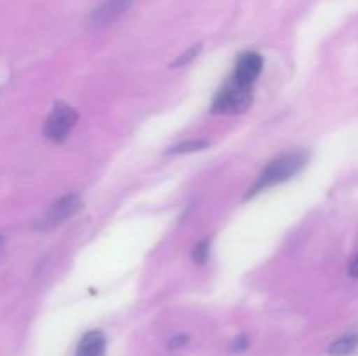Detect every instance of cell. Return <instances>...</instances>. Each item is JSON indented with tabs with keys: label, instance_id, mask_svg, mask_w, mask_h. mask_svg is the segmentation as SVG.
<instances>
[{
	"label": "cell",
	"instance_id": "6da1fadb",
	"mask_svg": "<svg viewBox=\"0 0 358 356\" xmlns=\"http://www.w3.org/2000/svg\"><path fill=\"white\" fill-rule=\"evenodd\" d=\"M308 156L304 150H290V152L282 154V156L275 157L268 166L262 170V173L259 175L255 184L248 188L245 199H250L254 195L261 194L266 188L275 187V185L283 184V181L290 180L296 175H299L304 170V166L308 164Z\"/></svg>",
	"mask_w": 358,
	"mask_h": 356
},
{
	"label": "cell",
	"instance_id": "7a4b0ae2",
	"mask_svg": "<svg viewBox=\"0 0 358 356\" xmlns=\"http://www.w3.org/2000/svg\"><path fill=\"white\" fill-rule=\"evenodd\" d=\"M252 105V87L227 80L212 101V112L219 115L243 114Z\"/></svg>",
	"mask_w": 358,
	"mask_h": 356
},
{
	"label": "cell",
	"instance_id": "3957f363",
	"mask_svg": "<svg viewBox=\"0 0 358 356\" xmlns=\"http://www.w3.org/2000/svg\"><path fill=\"white\" fill-rule=\"evenodd\" d=\"M77 121H79V114L76 108L58 101L49 117L45 119L44 136L55 143H63L76 128Z\"/></svg>",
	"mask_w": 358,
	"mask_h": 356
},
{
	"label": "cell",
	"instance_id": "277c9868",
	"mask_svg": "<svg viewBox=\"0 0 358 356\" xmlns=\"http://www.w3.org/2000/svg\"><path fill=\"white\" fill-rule=\"evenodd\" d=\"M80 208H83V198L79 194L72 192V194L63 195V198H59L58 201H55L45 209L44 215L37 218L34 227L37 230L55 229V227L62 225L63 222L72 218L76 213H79Z\"/></svg>",
	"mask_w": 358,
	"mask_h": 356
},
{
	"label": "cell",
	"instance_id": "5b68a950",
	"mask_svg": "<svg viewBox=\"0 0 358 356\" xmlns=\"http://www.w3.org/2000/svg\"><path fill=\"white\" fill-rule=\"evenodd\" d=\"M262 66H264V59L259 52L247 51L238 58L236 65H234L233 75H231V80L241 84V86H254L255 80L259 79L262 72Z\"/></svg>",
	"mask_w": 358,
	"mask_h": 356
},
{
	"label": "cell",
	"instance_id": "8992f818",
	"mask_svg": "<svg viewBox=\"0 0 358 356\" xmlns=\"http://www.w3.org/2000/svg\"><path fill=\"white\" fill-rule=\"evenodd\" d=\"M131 3L133 0H107V2L98 6L96 9L91 13L87 24H90V28H93V30H100V28L108 27V24L115 23V21L131 7Z\"/></svg>",
	"mask_w": 358,
	"mask_h": 356
},
{
	"label": "cell",
	"instance_id": "52a82bcc",
	"mask_svg": "<svg viewBox=\"0 0 358 356\" xmlns=\"http://www.w3.org/2000/svg\"><path fill=\"white\" fill-rule=\"evenodd\" d=\"M107 337L100 330H90L83 335L76 349V356H105Z\"/></svg>",
	"mask_w": 358,
	"mask_h": 356
},
{
	"label": "cell",
	"instance_id": "ba28073f",
	"mask_svg": "<svg viewBox=\"0 0 358 356\" xmlns=\"http://www.w3.org/2000/svg\"><path fill=\"white\" fill-rule=\"evenodd\" d=\"M358 349V332L355 334H346L343 337L336 339L329 346V355L331 356H350Z\"/></svg>",
	"mask_w": 358,
	"mask_h": 356
},
{
	"label": "cell",
	"instance_id": "9c48e42d",
	"mask_svg": "<svg viewBox=\"0 0 358 356\" xmlns=\"http://www.w3.org/2000/svg\"><path fill=\"white\" fill-rule=\"evenodd\" d=\"M208 142L206 140H187V142H182L178 145L171 147L166 154L175 156V154H191V152H199V150L206 149Z\"/></svg>",
	"mask_w": 358,
	"mask_h": 356
},
{
	"label": "cell",
	"instance_id": "30bf717a",
	"mask_svg": "<svg viewBox=\"0 0 358 356\" xmlns=\"http://www.w3.org/2000/svg\"><path fill=\"white\" fill-rule=\"evenodd\" d=\"M208 255H210V239L208 237H205V239H201L194 248H192L191 258L192 262H196V264H205Z\"/></svg>",
	"mask_w": 358,
	"mask_h": 356
},
{
	"label": "cell",
	"instance_id": "8fae6325",
	"mask_svg": "<svg viewBox=\"0 0 358 356\" xmlns=\"http://www.w3.org/2000/svg\"><path fill=\"white\" fill-rule=\"evenodd\" d=\"M199 51H201V44H196L192 45L191 49H187L185 52H182V56H178L177 59H175L173 63H171V68H180V66L187 65V63H191L192 59L196 58V56L199 54Z\"/></svg>",
	"mask_w": 358,
	"mask_h": 356
},
{
	"label": "cell",
	"instance_id": "7c38bea8",
	"mask_svg": "<svg viewBox=\"0 0 358 356\" xmlns=\"http://www.w3.org/2000/svg\"><path fill=\"white\" fill-rule=\"evenodd\" d=\"M248 346H250V341H248L247 335H238V337L231 342V351L241 353L245 351V349H248Z\"/></svg>",
	"mask_w": 358,
	"mask_h": 356
},
{
	"label": "cell",
	"instance_id": "4fadbf2b",
	"mask_svg": "<svg viewBox=\"0 0 358 356\" xmlns=\"http://www.w3.org/2000/svg\"><path fill=\"white\" fill-rule=\"evenodd\" d=\"M189 342V335L182 334V335H175L173 339H170V342H168V349H171V351H175V349H180L184 348L185 344Z\"/></svg>",
	"mask_w": 358,
	"mask_h": 356
},
{
	"label": "cell",
	"instance_id": "5bb4252c",
	"mask_svg": "<svg viewBox=\"0 0 358 356\" xmlns=\"http://www.w3.org/2000/svg\"><path fill=\"white\" fill-rule=\"evenodd\" d=\"M348 274H350V278H353V279L358 278V251H357L355 255H353L352 260H350Z\"/></svg>",
	"mask_w": 358,
	"mask_h": 356
},
{
	"label": "cell",
	"instance_id": "9a60e30c",
	"mask_svg": "<svg viewBox=\"0 0 358 356\" xmlns=\"http://www.w3.org/2000/svg\"><path fill=\"white\" fill-rule=\"evenodd\" d=\"M3 248H6V239H3V236H0V257L3 255Z\"/></svg>",
	"mask_w": 358,
	"mask_h": 356
}]
</instances>
